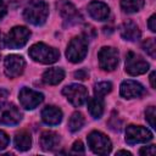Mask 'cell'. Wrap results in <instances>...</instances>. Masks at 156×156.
<instances>
[{"label": "cell", "instance_id": "obj_1", "mask_svg": "<svg viewBox=\"0 0 156 156\" xmlns=\"http://www.w3.org/2000/svg\"><path fill=\"white\" fill-rule=\"evenodd\" d=\"M48 15H49V6L43 0H33L32 2H29V5L26 7L23 12L24 20L34 26H40L45 23Z\"/></svg>", "mask_w": 156, "mask_h": 156}, {"label": "cell", "instance_id": "obj_2", "mask_svg": "<svg viewBox=\"0 0 156 156\" xmlns=\"http://www.w3.org/2000/svg\"><path fill=\"white\" fill-rule=\"evenodd\" d=\"M29 56L37 62L49 65V63H54L58 60L60 52L57 49L51 48L44 43H37L30 46Z\"/></svg>", "mask_w": 156, "mask_h": 156}, {"label": "cell", "instance_id": "obj_3", "mask_svg": "<svg viewBox=\"0 0 156 156\" xmlns=\"http://www.w3.org/2000/svg\"><path fill=\"white\" fill-rule=\"evenodd\" d=\"M87 52L88 40L84 37H76L69 41L66 50V56L71 62L78 63L83 61V58L87 56Z\"/></svg>", "mask_w": 156, "mask_h": 156}, {"label": "cell", "instance_id": "obj_4", "mask_svg": "<svg viewBox=\"0 0 156 156\" xmlns=\"http://www.w3.org/2000/svg\"><path fill=\"white\" fill-rule=\"evenodd\" d=\"M88 145L91 151L98 155H107L112 147L110 139L104 133L98 130H94L88 135Z\"/></svg>", "mask_w": 156, "mask_h": 156}, {"label": "cell", "instance_id": "obj_5", "mask_svg": "<svg viewBox=\"0 0 156 156\" xmlns=\"http://www.w3.org/2000/svg\"><path fill=\"white\" fill-rule=\"evenodd\" d=\"M29 37H30L29 29L26 27L18 26V27H13L9 32L4 41H5V45L10 49H18V48H22L28 41Z\"/></svg>", "mask_w": 156, "mask_h": 156}, {"label": "cell", "instance_id": "obj_6", "mask_svg": "<svg viewBox=\"0 0 156 156\" xmlns=\"http://www.w3.org/2000/svg\"><path fill=\"white\" fill-rule=\"evenodd\" d=\"M99 66L104 71H113L118 65V51L111 46H104L98 54Z\"/></svg>", "mask_w": 156, "mask_h": 156}, {"label": "cell", "instance_id": "obj_7", "mask_svg": "<svg viewBox=\"0 0 156 156\" xmlns=\"http://www.w3.org/2000/svg\"><path fill=\"white\" fill-rule=\"evenodd\" d=\"M62 94L67 98V100L73 105V106H80L85 102L88 99V90L84 85L80 84H69L63 88Z\"/></svg>", "mask_w": 156, "mask_h": 156}, {"label": "cell", "instance_id": "obj_8", "mask_svg": "<svg viewBox=\"0 0 156 156\" xmlns=\"http://www.w3.org/2000/svg\"><path fill=\"white\" fill-rule=\"evenodd\" d=\"M149 69V63L138 54L129 51L126 57V72L130 76H139Z\"/></svg>", "mask_w": 156, "mask_h": 156}, {"label": "cell", "instance_id": "obj_9", "mask_svg": "<svg viewBox=\"0 0 156 156\" xmlns=\"http://www.w3.org/2000/svg\"><path fill=\"white\" fill-rule=\"evenodd\" d=\"M152 139V133L141 126H128L126 129V141L130 145L146 143Z\"/></svg>", "mask_w": 156, "mask_h": 156}, {"label": "cell", "instance_id": "obj_10", "mask_svg": "<svg viewBox=\"0 0 156 156\" xmlns=\"http://www.w3.org/2000/svg\"><path fill=\"white\" fill-rule=\"evenodd\" d=\"M21 118H22V113L13 104H9V102L0 104V124L13 126L17 124L21 121Z\"/></svg>", "mask_w": 156, "mask_h": 156}, {"label": "cell", "instance_id": "obj_11", "mask_svg": "<svg viewBox=\"0 0 156 156\" xmlns=\"http://www.w3.org/2000/svg\"><path fill=\"white\" fill-rule=\"evenodd\" d=\"M18 99H20L22 107H24L27 110H33L39 104H41V101L44 100V95L39 91L30 89V88H22L20 90Z\"/></svg>", "mask_w": 156, "mask_h": 156}, {"label": "cell", "instance_id": "obj_12", "mask_svg": "<svg viewBox=\"0 0 156 156\" xmlns=\"http://www.w3.org/2000/svg\"><path fill=\"white\" fill-rule=\"evenodd\" d=\"M26 62L22 56L18 55H9L6 56L4 61V67H5V74L9 78H17L23 73Z\"/></svg>", "mask_w": 156, "mask_h": 156}, {"label": "cell", "instance_id": "obj_13", "mask_svg": "<svg viewBox=\"0 0 156 156\" xmlns=\"http://www.w3.org/2000/svg\"><path fill=\"white\" fill-rule=\"evenodd\" d=\"M145 93L144 87L135 82V80H124L121 84V95L126 99H134V98H139Z\"/></svg>", "mask_w": 156, "mask_h": 156}, {"label": "cell", "instance_id": "obj_14", "mask_svg": "<svg viewBox=\"0 0 156 156\" xmlns=\"http://www.w3.org/2000/svg\"><path fill=\"white\" fill-rule=\"evenodd\" d=\"M88 12L91 18H94L96 21H105V20H107V17L110 15V9L105 2L94 0V1L89 2Z\"/></svg>", "mask_w": 156, "mask_h": 156}, {"label": "cell", "instance_id": "obj_15", "mask_svg": "<svg viewBox=\"0 0 156 156\" xmlns=\"http://www.w3.org/2000/svg\"><path fill=\"white\" fill-rule=\"evenodd\" d=\"M41 119L49 126H56L62 121V111L56 106H46L41 111Z\"/></svg>", "mask_w": 156, "mask_h": 156}, {"label": "cell", "instance_id": "obj_16", "mask_svg": "<svg viewBox=\"0 0 156 156\" xmlns=\"http://www.w3.org/2000/svg\"><path fill=\"white\" fill-rule=\"evenodd\" d=\"M121 35L126 40L134 41L140 38V29L133 21H126L121 26Z\"/></svg>", "mask_w": 156, "mask_h": 156}, {"label": "cell", "instance_id": "obj_17", "mask_svg": "<svg viewBox=\"0 0 156 156\" xmlns=\"http://www.w3.org/2000/svg\"><path fill=\"white\" fill-rule=\"evenodd\" d=\"M60 144V136L51 130H45L41 133L40 135V146L46 150V151H51L55 150Z\"/></svg>", "mask_w": 156, "mask_h": 156}, {"label": "cell", "instance_id": "obj_18", "mask_svg": "<svg viewBox=\"0 0 156 156\" xmlns=\"http://www.w3.org/2000/svg\"><path fill=\"white\" fill-rule=\"evenodd\" d=\"M63 78H65V71L60 67L49 68L43 73V80L46 84H50V85L58 84Z\"/></svg>", "mask_w": 156, "mask_h": 156}, {"label": "cell", "instance_id": "obj_19", "mask_svg": "<svg viewBox=\"0 0 156 156\" xmlns=\"http://www.w3.org/2000/svg\"><path fill=\"white\" fill-rule=\"evenodd\" d=\"M88 110L90 112V115L94 118H100L104 113V102H102V98L99 96H94L90 98L88 100Z\"/></svg>", "mask_w": 156, "mask_h": 156}, {"label": "cell", "instance_id": "obj_20", "mask_svg": "<svg viewBox=\"0 0 156 156\" xmlns=\"http://www.w3.org/2000/svg\"><path fill=\"white\" fill-rule=\"evenodd\" d=\"M15 145L20 151H27L30 149L32 145V138L30 134L27 130H21L15 136Z\"/></svg>", "mask_w": 156, "mask_h": 156}, {"label": "cell", "instance_id": "obj_21", "mask_svg": "<svg viewBox=\"0 0 156 156\" xmlns=\"http://www.w3.org/2000/svg\"><path fill=\"white\" fill-rule=\"evenodd\" d=\"M57 7L60 10V13L65 18H76L77 17V9L74 5L67 0H62L57 4Z\"/></svg>", "mask_w": 156, "mask_h": 156}, {"label": "cell", "instance_id": "obj_22", "mask_svg": "<svg viewBox=\"0 0 156 156\" xmlns=\"http://www.w3.org/2000/svg\"><path fill=\"white\" fill-rule=\"evenodd\" d=\"M144 4H145L144 0H121V7L123 9L124 12H128V13L141 10Z\"/></svg>", "mask_w": 156, "mask_h": 156}, {"label": "cell", "instance_id": "obj_23", "mask_svg": "<svg viewBox=\"0 0 156 156\" xmlns=\"http://www.w3.org/2000/svg\"><path fill=\"white\" fill-rule=\"evenodd\" d=\"M83 124H84V117L80 112H74L68 121V128L71 132L79 130L83 127Z\"/></svg>", "mask_w": 156, "mask_h": 156}, {"label": "cell", "instance_id": "obj_24", "mask_svg": "<svg viewBox=\"0 0 156 156\" xmlns=\"http://www.w3.org/2000/svg\"><path fill=\"white\" fill-rule=\"evenodd\" d=\"M111 90H112V84L110 82H100V83L95 84V87H94V94H95V96H99V98L105 96Z\"/></svg>", "mask_w": 156, "mask_h": 156}, {"label": "cell", "instance_id": "obj_25", "mask_svg": "<svg viewBox=\"0 0 156 156\" xmlns=\"http://www.w3.org/2000/svg\"><path fill=\"white\" fill-rule=\"evenodd\" d=\"M143 49L146 51V54H149L151 57L156 56V44H155V39L154 38H149L143 43Z\"/></svg>", "mask_w": 156, "mask_h": 156}, {"label": "cell", "instance_id": "obj_26", "mask_svg": "<svg viewBox=\"0 0 156 156\" xmlns=\"http://www.w3.org/2000/svg\"><path fill=\"white\" fill-rule=\"evenodd\" d=\"M145 117H146V119H147L150 127L155 129L156 127H155V107H154V106H150V107L145 111Z\"/></svg>", "mask_w": 156, "mask_h": 156}, {"label": "cell", "instance_id": "obj_27", "mask_svg": "<svg viewBox=\"0 0 156 156\" xmlns=\"http://www.w3.org/2000/svg\"><path fill=\"white\" fill-rule=\"evenodd\" d=\"M9 143H10L9 135H7L5 132L0 130V150H4V149L9 145Z\"/></svg>", "mask_w": 156, "mask_h": 156}, {"label": "cell", "instance_id": "obj_28", "mask_svg": "<svg viewBox=\"0 0 156 156\" xmlns=\"http://www.w3.org/2000/svg\"><path fill=\"white\" fill-rule=\"evenodd\" d=\"M72 152L73 154H84V146L80 140L74 141V144L72 146Z\"/></svg>", "mask_w": 156, "mask_h": 156}, {"label": "cell", "instance_id": "obj_29", "mask_svg": "<svg viewBox=\"0 0 156 156\" xmlns=\"http://www.w3.org/2000/svg\"><path fill=\"white\" fill-rule=\"evenodd\" d=\"M139 154H140V155H155V154H156V149H155V145L144 146L143 149H140Z\"/></svg>", "mask_w": 156, "mask_h": 156}, {"label": "cell", "instance_id": "obj_30", "mask_svg": "<svg viewBox=\"0 0 156 156\" xmlns=\"http://www.w3.org/2000/svg\"><path fill=\"white\" fill-rule=\"evenodd\" d=\"M74 77L77 79H79V80H84V79L88 78V72L85 69H79V71L74 72Z\"/></svg>", "mask_w": 156, "mask_h": 156}, {"label": "cell", "instance_id": "obj_31", "mask_svg": "<svg viewBox=\"0 0 156 156\" xmlns=\"http://www.w3.org/2000/svg\"><path fill=\"white\" fill-rule=\"evenodd\" d=\"M155 21H156V16H155V15H152V16L149 18V22H147V26H149V28H150V30H151V32H155V30H156Z\"/></svg>", "mask_w": 156, "mask_h": 156}, {"label": "cell", "instance_id": "obj_32", "mask_svg": "<svg viewBox=\"0 0 156 156\" xmlns=\"http://www.w3.org/2000/svg\"><path fill=\"white\" fill-rule=\"evenodd\" d=\"M6 15V5L2 0H0V20Z\"/></svg>", "mask_w": 156, "mask_h": 156}, {"label": "cell", "instance_id": "obj_33", "mask_svg": "<svg viewBox=\"0 0 156 156\" xmlns=\"http://www.w3.org/2000/svg\"><path fill=\"white\" fill-rule=\"evenodd\" d=\"M150 83H151V87L152 88L156 87L155 85V72H151V74H150Z\"/></svg>", "mask_w": 156, "mask_h": 156}, {"label": "cell", "instance_id": "obj_34", "mask_svg": "<svg viewBox=\"0 0 156 156\" xmlns=\"http://www.w3.org/2000/svg\"><path fill=\"white\" fill-rule=\"evenodd\" d=\"M7 95H9V91H7L6 89L0 88V98H5V96H7Z\"/></svg>", "mask_w": 156, "mask_h": 156}, {"label": "cell", "instance_id": "obj_35", "mask_svg": "<svg viewBox=\"0 0 156 156\" xmlns=\"http://www.w3.org/2000/svg\"><path fill=\"white\" fill-rule=\"evenodd\" d=\"M7 1H9L10 4H13V2L16 1V5H21V4H22L24 0H7Z\"/></svg>", "mask_w": 156, "mask_h": 156}, {"label": "cell", "instance_id": "obj_36", "mask_svg": "<svg viewBox=\"0 0 156 156\" xmlns=\"http://www.w3.org/2000/svg\"><path fill=\"white\" fill-rule=\"evenodd\" d=\"M118 154H124V155H130V152H128V151H124V150H121V151H118L117 152V155Z\"/></svg>", "mask_w": 156, "mask_h": 156}, {"label": "cell", "instance_id": "obj_37", "mask_svg": "<svg viewBox=\"0 0 156 156\" xmlns=\"http://www.w3.org/2000/svg\"><path fill=\"white\" fill-rule=\"evenodd\" d=\"M2 45V34H1V32H0V46Z\"/></svg>", "mask_w": 156, "mask_h": 156}]
</instances>
